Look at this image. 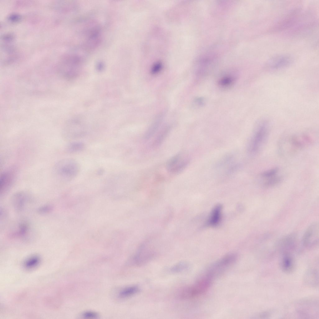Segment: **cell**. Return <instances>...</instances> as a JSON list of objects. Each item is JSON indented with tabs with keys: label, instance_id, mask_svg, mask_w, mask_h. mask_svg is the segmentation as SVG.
<instances>
[{
	"label": "cell",
	"instance_id": "obj_1",
	"mask_svg": "<svg viewBox=\"0 0 319 319\" xmlns=\"http://www.w3.org/2000/svg\"><path fill=\"white\" fill-rule=\"evenodd\" d=\"M80 170L79 164L75 160L64 158L56 162L53 168L55 177L58 180L67 182L74 179L78 174Z\"/></svg>",
	"mask_w": 319,
	"mask_h": 319
},
{
	"label": "cell",
	"instance_id": "obj_2",
	"mask_svg": "<svg viewBox=\"0 0 319 319\" xmlns=\"http://www.w3.org/2000/svg\"><path fill=\"white\" fill-rule=\"evenodd\" d=\"M83 58L78 53L68 55L60 64L59 72L62 78L68 79L75 78L80 72Z\"/></svg>",
	"mask_w": 319,
	"mask_h": 319
},
{
	"label": "cell",
	"instance_id": "obj_3",
	"mask_svg": "<svg viewBox=\"0 0 319 319\" xmlns=\"http://www.w3.org/2000/svg\"><path fill=\"white\" fill-rule=\"evenodd\" d=\"M237 259L235 254L227 255L210 265L203 274L213 281L232 266Z\"/></svg>",
	"mask_w": 319,
	"mask_h": 319
},
{
	"label": "cell",
	"instance_id": "obj_4",
	"mask_svg": "<svg viewBox=\"0 0 319 319\" xmlns=\"http://www.w3.org/2000/svg\"><path fill=\"white\" fill-rule=\"evenodd\" d=\"M268 122L261 121L258 125L251 138L249 146V152L255 154L261 150L268 137L269 126Z\"/></svg>",
	"mask_w": 319,
	"mask_h": 319
},
{
	"label": "cell",
	"instance_id": "obj_5",
	"mask_svg": "<svg viewBox=\"0 0 319 319\" xmlns=\"http://www.w3.org/2000/svg\"><path fill=\"white\" fill-rule=\"evenodd\" d=\"M296 313L303 318H312L319 316L318 301L312 298L304 299L298 302L295 307Z\"/></svg>",
	"mask_w": 319,
	"mask_h": 319
},
{
	"label": "cell",
	"instance_id": "obj_6",
	"mask_svg": "<svg viewBox=\"0 0 319 319\" xmlns=\"http://www.w3.org/2000/svg\"><path fill=\"white\" fill-rule=\"evenodd\" d=\"M189 160L183 153H180L172 157L166 164L167 170L170 173L176 174L181 172L187 166Z\"/></svg>",
	"mask_w": 319,
	"mask_h": 319
},
{
	"label": "cell",
	"instance_id": "obj_7",
	"mask_svg": "<svg viewBox=\"0 0 319 319\" xmlns=\"http://www.w3.org/2000/svg\"><path fill=\"white\" fill-rule=\"evenodd\" d=\"M319 227L318 223L314 222L307 228L302 239L303 245L310 248L316 246L319 241Z\"/></svg>",
	"mask_w": 319,
	"mask_h": 319
},
{
	"label": "cell",
	"instance_id": "obj_8",
	"mask_svg": "<svg viewBox=\"0 0 319 319\" xmlns=\"http://www.w3.org/2000/svg\"><path fill=\"white\" fill-rule=\"evenodd\" d=\"M148 244L145 243L139 247L132 259L134 264L141 266L147 264L153 259L155 253Z\"/></svg>",
	"mask_w": 319,
	"mask_h": 319
},
{
	"label": "cell",
	"instance_id": "obj_9",
	"mask_svg": "<svg viewBox=\"0 0 319 319\" xmlns=\"http://www.w3.org/2000/svg\"><path fill=\"white\" fill-rule=\"evenodd\" d=\"M293 60L292 57L290 55H277L268 60L266 64V67L270 70H279L288 66L293 62Z\"/></svg>",
	"mask_w": 319,
	"mask_h": 319
},
{
	"label": "cell",
	"instance_id": "obj_10",
	"mask_svg": "<svg viewBox=\"0 0 319 319\" xmlns=\"http://www.w3.org/2000/svg\"><path fill=\"white\" fill-rule=\"evenodd\" d=\"M17 170L14 168L5 170L1 174L0 192L3 194L9 190L13 184L16 178Z\"/></svg>",
	"mask_w": 319,
	"mask_h": 319
},
{
	"label": "cell",
	"instance_id": "obj_11",
	"mask_svg": "<svg viewBox=\"0 0 319 319\" xmlns=\"http://www.w3.org/2000/svg\"><path fill=\"white\" fill-rule=\"evenodd\" d=\"M302 279L306 286L311 288L317 287L319 284L318 270L315 268H309L304 273Z\"/></svg>",
	"mask_w": 319,
	"mask_h": 319
},
{
	"label": "cell",
	"instance_id": "obj_12",
	"mask_svg": "<svg viewBox=\"0 0 319 319\" xmlns=\"http://www.w3.org/2000/svg\"><path fill=\"white\" fill-rule=\"evenodd\" d=\"M297 243L296 235L292 233L282 238L279 241V244L283 253H290L291 251L295 248Z\"/></svg>",
	"mask_w": 319,
	"mask_h": 319
},
{
	"label": "cell",
	"instance_id": "obj_13",
	"mask_svg": "<svg viewBox=\"0 0 319 319\" xmlns=\"http://www.w3.org/2000/svg\"><path fill=\"white\" fill-rule=\"evenodd\" d=\"M280 265L282 271L286 273L289 274L294 271L295 262L290 253H283L280 260Z\"/></svg>",
	"mask_w": 319,
	"mask_h": 319
},
{
	"label": "cell",
	"instance_id": "obj_14",
	"mask_svg": "<svg viewBox=\"0 0 319 319\" xmlns=\"http://www.w3.org/2000/svg\"><path fill=\"white\" fill-rule=\"evenodd\" d=\"M222 208V206L220 204L213 208L207 221L208 226H214L218 225L221 220Z\"/></svg>",
	"mask_w": 319,
	"mask_h": 319
},
{
	"label": "cell",
	"instance_id": "obj_15",
	"mask_svg": "<svg viewBox=\"0 0 319 319\" xmlns=\"http://www.w3.org/2000/svg\"><path fill=\"white\" fill-rule=\"evenodd\" d=\"M236 79L235 75L231 74H226L221 76L218 80V85L222 88H226L231 86Z\"/></svg>",
	"mask_w": 319,
	"mask_h": 319
},
{
	"label": "cell",
	"instance_id": "obj_16",
	"mask_svg": "<svg viewBox=\"0 0 319 319\" xmlns=\"http://www.w3.org/2000/svg\"><path fill=\"white\" fill-rule=\"evenodd\" d=\"M140 291L139 288L136 285L127 287L119 292L118 297L121 298H127L137 294Z\"/></svg>",
	"mask_w": 319,
	"mask_h": 319
},
{
	"label": "cell",
	"instance_id": "obj_17",
	"mask_svg": "<svg viewBox=\"0 0 319 319\" xmlns=\"http://www.w3.org/2000/svg\"><path fill=\"white\" fill-rule=\"evenodd\" d=\"M40 257L36 255H33L28 258L25 261L24 266L27 269H31L36 267L40 262Z\"/></svg>",
	"mask_w": 319,
	"mask_h": 319
},
{
	"label": "cell",
	"instance_id": "obj_18",
	"mask_svg": "<svg viewBox=\"0 0 319 319\" xmlns=\"http://www.w3.org/2000/svg\"><path fill=\"white\" fill-rule=\"evenodd\" d=\"M169 129V127H166L158 135L152 143L153 147H156L161 144L167 136Z\"/></svg>",
	"mask_w": 319,
	"mask_h": 319
},
{
	"label": "cell",
	"instance_id": "obj_19",
	"mask_svg": "<svg viewBox=\"0 0 319 319\" xmlns=\"http://www.w3.org/2000/svg\"><path fill=\"white\" fill-rule=\"evenodd\" d=\"M85 147L83 143L79 141H73L69 143L67 145L66 150L69 153H74L80 152L83 150Z\"/></svg>",
	"mask_w": 319,
	"mask_h": 319
},
{
	"label": "cell",
	"instance_id": "obj_20",
	"mask_svg": "<svg viewBox=\"0 0 319 319\" xmlns=\"http://www.w3.org/2000/svg\"><path fill=\"white\" fill-rule=\"evenodd\" d=\"M162 118L161 116L159 117L150 126L145 135L144 137L145 139H148L154 135L159 127Z\"/></svg>",
	"mask_w": 319,
	"mask_h": 319
},
{
	"label": "cell",
	"instance_id": "obj_21",
	"mask_svg": "<svg viewBox=\"0 0 319 319\" xmlns=\"http://www.w3.org/2000/svg\"><path fill=\"white\" fill-rule=\"evenodd\" d=\"M188 267V265L187 263L184 262H180L172 267L170 271L174 273H179L187 269Z\"/></svg>",
	"mask_w": 319,
	"mask_h": 319
},
{
	"label": "cell",
	"instance_id": "obj_22",
	"mask_svg": "<svg viewBox=\"0 0 319 319\" xmlns=\"http://www.w3.org/2000/svg\"><path fill=\"white\" fill-rule=\"evenodd\" d=\"M267 179L264 184V186L266 187H271L277 184L281 181L282 178L280 176L275 175Z\"/></svg>",
	"mask_w": 319,
	"mask_h": 319
},
{
	"label": "cell",
	"instance_id": "obj_23",
	"mask_svg": "<svg viewBox=\"0 0 319 319\" xmlns=\"http://www.w3.org/2000/svg\"><path fill=\"white\" fill-rule=\"evenodd\" d=\"M279 171L277 168H273L263 172L261 176L265 178H269L276 175Z\"/></svg>",
	"mask_w": 319,
	"mask_h": 319
},
{
	"label": "cell",
	"instance_id": "obj_24",
	"mask_svg": "<svg viewBox=\"0 0 319 319\" xmlns=\"http://www.w3.org/2000/svg\"><path fill=\"white\" fill-rule=\"evenodd\" d=\"M83 318L86 319H95L97 318L98 315V314L94 312L91 311H86L84 312L82 314Z\"/></svg>",
	"mask_w": 319,
	"mask_h": 319
},
{
	"label": "cell",
	"instance_id": "obj_25",
	"mask_svg": "<svg viewBox=\"0 0 319 319\" xmlns=\"http://www.w3.org/2000/svg\"><path fill=\"white\" fill-rule=\"evenodd\" d=\"M162 68V64L160 63H156L153 66L151 72L152 74H156L160 71Z\"/></svg>",
	"mask_w": 319,
	"mask_h": 319
},
{
	"label": "cell",
	"instance_id": "obj_26",
	"mask_svg": "<svg viewBox=\"0 0 319 319\" xmlns=\"http://www.w3.org/2000/svg\"><path fill=\"white\" fill-rule=\"evenodd\" d=\"M51 207L48 206H44L40 208L39 211L41 212L45 213L51 210Z\"/></svg>",
	"mask_w": 319,
	"mask_h": 319
},
{
	"label": "cell",
	"instance_id": "obj_27",
	"mask_svg": "<svg viewBox=\"0 0 319 319\" xmlns=\"http://www.w3.org/2000/svg\"><path fill=\"white\" fill-rule=\"evenodd\" d=\"M104 68V64L102 62H98L97 65V68L99 70H101Z\"/></svg>",
	"mask_w": 319,
	"mask_h": 319
},
{
	"label": "cell",
	"instance_id": "obj_28",
	"mask_svg": "<svg viewBox=\"0 0 319 319\" xmlns=\"http://www.w3.org/2000/svg\"><path fill=\"white\" fill-rule=\"evenodd\" d=\"M103 171L102 169H100L98 171V173L99 174H102L103 173Z\"/></svg>",
	"mask_w": 319,
	"mask_h": 319
}]
</instances>
